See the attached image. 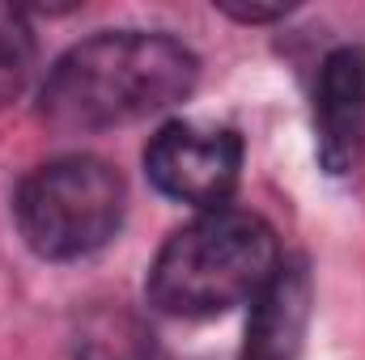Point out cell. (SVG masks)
<instances>
[{
  "label": "cell",
  "instance_id": "1",
  "mask_svg": "<svg viewBox=\"0 0 365 360\" xmlns=\"http://www.w3.org/2000/svg\"><path fill=\"white\" fill-rule=\"evenodd\" d=\"M200 60L170 34L106 30L56 60L38 115L60 132H106L170 110L195 90Z\"/></svg>",
  "mask_w": 365,
  "mask_h": 360
},
{
  "label": "cell",
  "instance_id": "2",
  "mask_svg": "<svg viewBox=\"0 0 365 360\" xmlns=\"http://www.w3.org/2000/svg\"><path fill=\"white\" fill-rule=\"evenodd\" d=\"M280 268L272 225L242 208H212L175 229L158 250L145 292L162 314L212 318L259 297Z\"/></svg>",
  "mask_w": 365,
  "mask_h": 360
},
{
  "label": "cell",
  "instance_id": "3",
  "mask_svg": "<svg viewBox=\"0 0 365 360\" xmlns=\"http://www.w3.org/2000/svg\"><path fill=\"white\" fill-rule=\"evenodd\" d=\"M128 191L102 157H60L17 186V229L43 259H81L102 250L123 225Z\"/></svg>",
  "mask_w": 365,
  "mask_h": 360
},
{
  "label": "cell",
  "instance_id": "4",
  "mask_svg": "<svg viewBox=\"0 0 365 360\" xmlns=\"http://www.w3.org/2000/svg\"><path fill=\"white\" fill-rule=\"evenodd\" d=\"M145 170L162 195L212 212L225 208L238 186L242 140L212 123H166L145 149Z\"/></svg>",
  "mask_w": 365,
  "mask_h": 360
},
{
  "label": "cell",
  "instance_id": "5",
  "mask_svg": "<svg viewBox=\"0 0 365 360\" xmlns=\"http://www.w3.org/2000/svg\"><path fill=\"white\" fill-rule=\"evenodd\" d=\"M314 144L327 174H353L365 153V47H340L314 81Z\"/></svg>",
  "mask_w": 365,
  "mask_h": 360
},
{
  "label": "cell",
  "instance_id": "6",
  "mask_svg": "<svg viewBox=\"0 0 365 360\" xmlns=\"http://www.w3.org/2000/svg\"><path fill=\"white\" fill-rule=\"evenodd\" d=\"M310 318V271L302 263H280L272 280L251 301L247 344L238 360H293Z\"/></svg>",
  "mask_w": 365,
  "mask_h": 360
},
{
  "label": "cell",
  "instance_id": "7",
  "mask_svg": "<svg viewBox=\"0 0 365 360\" xmlns=\"http://www.w3.org/2000/svg\"><path fill=\"white\" fill-rule=\"evenodd\" d=\"M77 360H166L153 327L128 305H93L77 322Z\"/></svg>",
  "mask_w": 365,
  "mask_h": 360
},
{
  "label": "cell",
  "instance_id": "8",
  "mask_svg": "<svg viewBox=\"0 0 365 360\" xmlns=\"http://www.w3.org/2000/svg\"><path fill=\"white\" fill-rule=\"evenodd\" d=\"M30 73H34V34L26 26V13L0 4V106L26 90Z\"/></svg>",
  "mask_w": 365,
  "mask_h": 360
},
{
  "label": "cell",
  "instance_id": "9",
  "mask_svg": "<svg viewBox=\"0 0 365 360\" xmlns=\"http://www.w3.org/2000/svg\"><path fill=\"white\" fill-rule=\"evenodd\" d=\"M230 17H238V21H272V17H280L284 9L276 4V9H259V4H221Z\"/></svg>",
  "mask_w": 365,
  "mask_h": 360
}]
</instances>
